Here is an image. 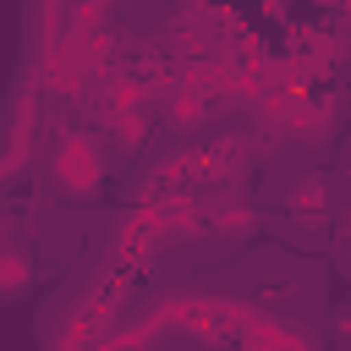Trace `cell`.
<instances>
[{
	"label": "cell",
	"instance_id": "1",
	"mask_svg": "<svg viewBox=\"0 0 351 351\" xmlns=\"http://www.w3.org/2000/svg\"><path fill=\"white\" fill-rule=\"evenodd\" d=\"M49 176H55V186L71 192V197L99 192V148H93V137H82V132L60 137V143H55V159H49Z\"/></svg>",
	"mask_w": 351,
	"mask_h": 351
},
{
	"label": "cell",
	"instance_id": "2",
	"mask_svg": "<svg viewBox=\"0 0 351 351\" xmlns=\"http://www.w3.org/2000/svg\"><path fill=\"white\" fill-rule=\"evenodd\" d=\"M241 165H247V143H236V137H219V143L208 148V159H203V170H208L214 181H236Z\"/></svg>",
	"mask_w": 351,
	"mask_h": 351
},
{
	"label": "cell",
	"instance_id": "4",
	"mask_svg": "<svg viewBox=\"0 0 351 351\" xmlns=\"http://www.w3.org/2000/svg\"><path fill=\"white\" fill-rule=\"evenodd\" d=\"M291 208H296V214L313 208V219H318V214H324V181H296V186H291Z\"/></svg>",
	"mask_w": 351,
	"mask_h": 351
},
{
	"label": "cell",
	"instance_id": "3",
	"mask_svg": "<svg viewBox=\"0 0 351 351\" xmlns=\"http://www.w3.org/2000/svg\"><path fill=\"white\" fill-rule=\"evenodd\" d=\"M208 230L247 236V230H252V208H241V203H214V208H208Z\"/></svg>",
	"mask_w": 351,
	"mask_h": 351
},
{
	"label": "cell",
	"instance_id": "5",
	"mask_svg": "<svg viewBox=\"0 0 351 351\" xmlns=\"http://www.w3.org/2000/svg\"><path fill=\"white\" fill-rule=\"evenodd\" d=\"M22 280H27V263H22V252H11V258H5V296H16Z\"/></svg>",
	"mask_w": 351,
	"mask_h": 351
}]
</instances>
